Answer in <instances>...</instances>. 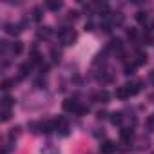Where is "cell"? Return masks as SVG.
<instances>
[{
	"label": "cell",
	"mask_w": 154,
	"mask_h": 154,
	"mask_svg": "<svg viewBox=\"0 0 154 154\" xmlns=\"http://www.w3.org/2000/svg\"><path fill=\"white\" fill-rule=\"evenodd\" d=\"M60 40H62L63 45H71L76 40V33L72 29H62L60 31Z\"/></svg>",
	"instance_id": "1"
},
{
	"label": "cell",
	"mask_w": 154,
	"mask_h": 154,
	"mask_svg": "<svg viewBox=\"0 0 154 154\" xmlns=\"http://www.w3.org/2000/svg\"><path fill=\"white\" fill-rule=\"evenodd\" d=\"M114 150H116V145H114L112 141H109V140L100 145V152H102V154H112Z\"/></svg>",
	"instance_id": "2"
},
{
	"label": "cell",
	"mask_w": 154,
	"mask_h": 154,
	"mask_svg": "<svg viewBox=\"0 0 154 154\" xmlns=\"http://www.w3.org/2000/svg\"><path fill=\"white\" fill-rule=\"evenodd\" d=\"M80 105H78V102H76V100H65L63 102V111H69V112H76V109H78Z\"/></svg>",
	"instance_id": "3"
},
{
	"label": "cell",
	"mask_w": 154,
	"mask_h": 154,
	"mask_svg": "<svg viewBox=\"0 0 154 154\" xmlns=\"http://www.w3.org/2000/svg\"><path fill=\"white\" fill-rule=\"evenodd\" d=\"M4 27H6V33H8V35H18V33L22 31V26H20V24H11V22H9V24H6Z\"/></svg>",
	"instance_id": "4"
},
{
	"label": "cell",
	"mask_w": 154,
	"mask_h": 154,
	"mask_svg": "<svg viewBox=\"0 0 154 154\" xmlns=\"http://www.w3.org/2000/svg\"><path fill=\"white\" fill-rule=\"evenodd\" d=\"M125 87H127L129 94H131V96H134V94H138V93H140L141 84H140V82H132V84H125Z\"/></svg>",
	"instance_id": "5"
},
{
	"label": "cell",
	"mask_w": 154,
	"mask_h": 154,
	"mask_svg": "<svg viewBox=\"0 0 154 154\" xmlns=\"http://www.w3.org/2000/svg\"><path fill=\"white\" fill-rule=\"evenodd\" d=\"M129 96H131V94H129V91H127L125 85H122V87L116 89V98H120V100H127Z\"/></svg>",
	"instance_id": "6"
},
{
	"label": "cell",
	"mask_w": 154,
	"mask_h": 154,
	"mask_svg": "<svg viewBox=\"0 0 154 154\" xmlns=\"http://www.w3.org/2000/svg\"><path fill=\"white\" fill-rule=\"evenodd\" d=\"M122 122H123V114H122L120 111H118V112H116V111L111 112V123H112V125H120Z\"/></svg>",
	"instance_id": "7"
},
{
	"label": "cell",
	"mask_w": 154,
	"mask_h": 154,
	"mask_svg": "<svg viewBox=\"0 0 154 154\" xmlns=\"http://www.w3.org/2000/svg\"><path fill=\"white\" fill-rule=\"evenodd\" d=\"M120 136H122L123 141H131V140H132V131H131V129H122V131H120Z\"/></svg>",
	"instance_id": "8"
},
{
	"label": "cell",
	"mask_w": 154,
	"mask_h": 154,
	"mask_svg": "<svg viewBox=\"0 0 154 154\" xmlns=\"http://www.w3.org/2000/svg\"><path fill=\"white\" fill-rule=\"evenodd\" d=\"M45 6H47V9H51V11H58V9L62 8V2H58V0H49Z\"/></svg>",
	"instance_id": "9"
},
{
	"label": "cell",
	"mask_w": 154,
	"mask_h": 154,
	"mask_svg": "<svg viewBox=\"0 0 154 154\" xmlns=\"http://www.w3.org/2000/svg\"><path fill=\"white\" fill-rule=\"evenodd\" d=\"M13 103H15V100H13L11 96H4V98H2V109H11Z\"/></svg>",
	"instance_id": "10"
},
{
	"label": "cell",
	"mask_w": 154,
	"mask_h": 154,
	"mask_svg": "<svg viewBox=\"0 0 154 154\" xmlns=\"http://www.w3.org/2000/svg\"><path fill=\"white\" fill-rule=\"evenodd\" d=\"M109 49H116V51H120V49H122V40H120V38H112V40L109 42Z\"/></svg>",
	"instance_id": "11"
},
{
	"label": "cell",
	"mask_w": 154,
	"mask_h": 154,
	"mask_svg": "<svg viewBox=\"0 0 154 154\" xmlns=\"http://www.w3.org/2000/svg\"><path fill=\"white\" fill-rule=\"evenodd\" d=\"M109 98H111V96H109V93H107V91H100V93L96 94V100H98V102H102V103L109 102Z\"/></svg>",
	"instance_id": "12"
},
{
	"label": "cell",
	"mask_w": 154,
	"mask_h": 154,
	"mask_svg": "<svg viewBox=\"0 0 154 154\" xmlns=\"http://www.w3.org/2000/svg\"><path fill=\"white\" fill-rule=\"evenodd\" d=\"M11 51H13L15 54H20V53L24 51V44H22V42H15V44L11 45Z\"/></svg>",
	"instance_id": "13"
},
{
	"label": "cell",
	"mask_w": 154,
	"mask_h": 154,
	"mask_svg": "<svg viewBox=\"0 0 154 154\" xmlns=\"http://www.w3.org/2000/svg\"><path fill=\"white\" fill-rule=\"evenodd\" d=\"M134 63H136V65H143V63H147V54H143V53H138V54H136V60H134Z\"/></svg>",
	"instance_id": "14"
},
{
	"label": "cell",
	"mask_w": 154,
	"mask_h": 154,
	"mask_svg": "<svg viewBox=\"0 0 154 154\" xmlns=\"http://www.w3.org/2000/svg\"><path fill=\"white\" fill-rule=\"evenodd\" d=\"M51 35V27H40L38 29V38H47Z\"/></svg>",
	"instance_id": "15"
},
{
	"label": "cell",
	"mask_w": 154,
	"mask_h": 154,
	"mask_svg": "<svg viewBox=\"0 0 154 154\" xmlns=\"http://www.w3.org/2000/svg\"><path fill=\"white\" fill-rule=\"evenodd\" d=\"M18 71H20V76H27L29 71H31V63H22Z\"/></svg>",
	"instance_id": "16"
},
{
	"label": "cell",
	"mask_w": 154,
	"mask_h": 154,
	"mask_svg": "<svg viewBox=\"0 0 154 154\" xmlns=\"http://www.w3.org/2000/svg\"><path fill=\"white\" fill-rule=\"evenodd\" d=\"M136 20H138L140 24H143V22L147 20V13H145V11H138V13H136Z\"/></svg>",
	"instance_id": "17"
},
{
	"label": "cell",
	"mask_w": 154,
	"mask_h": 154,
	"mask_svg": "<svg viewBox=\"0 0 154 154\" xmlns=\"http://www.w3.org/2000/svg\"><path fill=\"white\" fill-rule=\"evenodd\" d=\"M33 18L35 20H42V8H35L33 9Z\"/></svg>",
	"instance_id": "18"
},
{
	"label": "cell",
	"mask_w": 154,
	"mask_h": 154,
	"mask_svg": "<svg viewBox=\"0 0 154 154\" xmlns=\"http://www.w3.org/2000/svg\"><path fill=\"white\" fill-rule=\"evenodd\" d=\"M13 85H15V82H13V80H4V82H2V89H4V91H9Z\"/></svg>",
	"instance_id": "19"
},
{
	"label": "cell",
	"mask_w": 154,
	"mask_h": 154,
	"mask_svg": "<svg viewBox=\"0 0 154 154\" xmlns=\"http://www.w3.org/2000/svg\"><path fill=\"white\" fill-rule=\"evenodd\" d=\"M11 118V109H2V122H8Z\"/></svg>",
	"instance_id": "20"
},
{
	"label": "cell",
	"mask_w": 154,
	"mask_h": 154,
	"mask_svg": "<svg viewBox=\"0 0 154 154\" xmlns=\"http://www.w3.org/2000/svg\"><path fill=\"white\" fill-rule=\"evenodd\" d=\"M51 56H53V60H54V62H60L62 53H60V51H56V49H51Z\"/></svg>",
	"instance_id": "21"
},
{
	"label": "cell",
	"mask_w": 154,
	"mask_h": 154,
	"mask_svg": "<svg viewBox=\"0 0 154 154\" xmlns=\"http://www.w3.org/2000/svg\"><path fill=\"white\" fill-rule=\"evenodd\" d=\"M134 69H136V63H127L125 65V74H132Z\"/></svg>",
	"instance_id": "22"
},
{
	"label": "cell",
	"mask_w": 154,
	"mask_h": 154,
	"mask_svg": "<svg viewBox=\"0 0 154 154\" xmlns=\"http://www.w3.org/2000/svg\"><path fill=\"white\" fill-rule=\"evenodd\" d=\"M18 134H20V127H13L11 132H9V138H17Z\"/></svg>",
	"instance_id": "23"
},
{
	"label": "cell",
	"mask_w": 154,
	"mask_h": 154,
	"mask_svg": "<svg viewBox=\"0 0 154 154\" xmlns=\"http://www.w3.org/2000/svg\"><path fill=\"white\" fill-rule=\"evenodd\" d=\"M38 62H40V54L35 51V53L31 54V63H38Z\"/></svg>",
	"instance_id": "24"
},
{
	"label": "cell",
	"mask_w": 154,
	"mask_h": 154,
	"mask_svg": "<svg viewBox=\"0 0 154 154\" xmlns=\"http://www.w3.org/2000/svg\"><path fill=\"white\" fill-rule=\"evenodd\" d=\"M100 29L105 31V33H109V31H111V24H109V22H103V24L100 26Z\"/></svg>",
	"instance_id": "25"
},
{
	"label": "cell",
	"mask_w": 154,
	"mask_h": 154,
	"mask_svg": "<svg viewBox=\"0 0 154 154\" xmlns=\"http://www.w3.org/2000/svg\"><path fill=\"white\" fill-rule=\"evenodd\" d=\"M127 36L129 38H136V29H127Z\"/></svg>",
	"instance_id": "26"
},
{
	"label": "cell",
	"mask_w": 154,
	"mask_h": 154,
	"mask_svg": "<svg viewBox=\"0 0 154 154\" xmlns=\"http://www.w3.org/2000/svg\"><path fill=\"white\" fill-rule=\"evenodd\" d=\"M93 27H94L93 22H87V24H85V31H93Z\"/></svg>",
	"instance_id": "27"
},
{
	"label": "cell",
	"mask_w": 154,
	"mask_h": 154,
	"mask_svg": "<svg viewBox=\"0 0 154 154\" xmlns=\"http://www.w3.org/2000/svg\"><path fill=\"white\" fill-rule=\"evenodd\" d=\"M76 17H78V13H76V11H69V18H72V20H74Z\"/></svg>",
	"instance_id": "28"
},
{
	"label": "cell",
	"mask_w": 154,
	"mask_h": 154,
	"mask_svg": "<svg viewBox=\"0 0 154 154\" xmlns=\"http://www.w3.org/2000/svg\"><path fill=\"white\" fill-rule=\"evenodd\" d=\"M35 85H36V87H42V85H45V80H38Z\"/></svg>",
	"instance_id": "29"
},
{
	"label": "cell",
	"mask_w": 154,
	"mask_h": 154,
	"mask_svg": "<svg viewBox=\"0 0 154 154\" xmlns=\"http://www.w3.org/2000/svg\"><path fill=\"white\" fill-rule=\"evenodd\" d=\"M102 118H105V112H103V111L98 112V120H102Z\"/></svg>",
	"instance_id": "30"
}]
</instances>
